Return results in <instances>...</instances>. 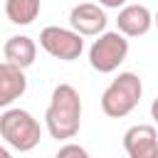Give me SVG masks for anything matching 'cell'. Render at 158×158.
Instances as JSON below:
<instances>
[{"label": "cell", "mask_w": 158, "mask_h": 158, "mask_svg": "<svg viewBox=\"0 0 158 158\" xmlns=\"http://www.w3.org/2000/svg\"><path fill=\"white\" fill-rule=\"evenodd\" d=\"M40 44L47 54H52L54 59H62V62L79 59V54L84 49V40L79 32L67 30V27H57V25H49L40 32Z\"/></svg>", "instance_id": "obj_5"}, {"label": "cell", "mask_w": 158, "mask_h": 158, "mask_svg": "<svg viewBox=\"0 0 158 158\" xmlns=\"http://www.w3.org/2000/svg\"><path fill=\"white\" fill-rule=\"evenodd\" d=\"M143 94V84L138 79V74L133 72H121L101 94V111L111 118H123L128 116Z\"/></svg>", "instance_id": "obj_2"}, {"label": "cell", "mask_w": 158, "mask_h": 158, "mask_svg": "<svg viewBox=\"0 0 158 158\" xmlns=\"http://www.w3.org/2000/svg\"><path fill=\"white\" fill-rule=\"evenodd\" d=\"M153 22H156V27H158V12H156V17H153Z\"/></svg>", "instance_id": "obj_16"}, {"label": "cell", "mask_w": 158, "mask_h": 158, "mask_svg": "<svg viewBox=\"0 0 158 158\" xmlns=\"http://www.w3.org/2000/svg\"><path fill=\"white\" fill-rule=\"evenodd\" d=\"M0 158H12V156H10V151H7L5 146H0Z\"/></svg>", "instance_id": "obj_15"}, {"label": "cell", "mask_w": 158, "mask_h": 158, "mask_svg": "<svg viewBox=\"0 0 158 158\" xmlns=\"http://www.w3.org/2000/svg\"><path fill=\"white\" fill-rule=\"evenodd\" d=\"M128 54V40L121 32H101L89 49V64L99 74H111Z\"/></svg>", "instance_id": "obj_4"}, {"label": "cell", "mask_w": 158, "mask_h": 158, "mask_svg": "<svg viewBox=\"0 0 158 158\" xmlns=\"http://www.w3.org/2000/svg\"><path fill=\"white\" fill-rule=\"evenodd\" d=\"M123 148L128 158H158V133L153 126L138 123L123 133Z\"/></svg>", "instance_id": "obj_7"}, {"label": "cell", "mask_w": 158, "mask_h": 158, "mask_svg": "<svg viewBox=\"0 0 158 158\" xmlns=\"http://www.w3.org/2000/svg\"><path fill=\"white\" fill-rule=\"evenodd\" d=\"M126 0H99V5H104V7H121Z\"/></svg>", "instance_id": "obj_13"}, {"label": "cell", "mask_w": 158, "mask_h": 158, "mask_svg": "<svg viewBox=\"0 0 158 158\" xmlns=\"http://www.w3.org/2000/svg\"><path fill=\"white\" fill-rule=\"evenodd\" d=\"M118 32L126 37H141L153 27V15L146 5H123L116 17Z\"/></svg>", "instance_id": "obj_8"}, {"label": "cell", "mask_w": 158, "mask_h": 158, "mask_svg": "<svg viewBox=\"0 0 158 158\" xmlns=\"http://www.w3.org/2000/svg\"><path fill=\"white\" fill-rule=\"evenodd\" d=\"M2 54H5V62L10 64H17L20 69H27L35 64V57H37V44L27 37V35H15L5 42L2 47Z\"/></svg>", "instance_id": "obj_10"}, {"label": "cell", "mask_w": 158, "mask_h": 158, "mask_svg": "<svg viewBox=\"0 0 158 158\" xmlns=\"http://www.w3.org/2000/svg\"><path fill=\"white\" fill-rule=\"evenodd\" d=\"M106 22L109 17L104 15V10L96 5V2H79L72 7L69 12V25L74 32H79L81 37H94V35H101L106 30Z\"/></svg>", "instance_id": "obj_6"}, {"label": "cell", "mask_w": 158, "mask_h": 158, "mask_svg": "<svg viewBox=\"0 0 158 158\" xmlns=\"http://www.w3.org/2000/svg\"><path fill=\"white\" fill-rule=\"evenodd\" d=\"M27 89L25 69L10 62H0V109L10 106L15 99H20Z\"/></svg>", "instance_id": "obj_9"}, {"label": "cell", "mask_w": 158, "mask_h": 158, "mask_svg": "<svg viewBox=\"0 0 158 158\" xmlns=\"http://www.w3.org/2000/svg\"><path fill=\"white\" fill-rule=\"evenodd\" d=\"M54 158H91L81 146H77V143H64L59 151H57V156Z\"/></svg>", "instance_id": "obj_12"}, {"label": "cell", "mask_w": 158, "mask_h": 158, "mask_svg": "<svg viewBox=\"0 0 158 158\" xmlns=\"http://www.w3.org/2000/svg\"><path fill=\"white\" fill-rule=\"evenodd\" d=\"M0 136L15 151L27 153V151H32L40 143L42 128H40L37 118L30 111H25V109H7L0 116Z\"/></svg>", "instance_id": "obj_3"}, {"label": "cell", "mask_w": 158, "mask_h": 158, "mask_svg": "<svg viewBox=\"0 0 158 158\" xmlns=\"http://www.w3.org/2000/svg\"><path fill=\"white\" fill-rule=\"evenodd\" d=\"M42 0H5V15L12 25H32L40 15Z\"/></svg>", "instance_id": "obj_11"}, {"label": "cell", "mask_w": 158, "mask_h": 158, "mask_svg": "<svg viewBox=\"0 0 158 158\" xmlns=\"http://www.w3.org/2000/svg\"><path fill=\"white\" fill-rule=\"evenodd\" d=\"M44 123L52 138L67 141L79 133L81 126V99L72 84H57L52 89L49 106L44 111Z\"/></svg>", "instance_id": "obj_1"}, {"label": "cell", "mask_w": 158, "mask_h": 158, "mask_svg": "<svg viewBox=\"0 0 158 158\" xmlns=\"http://www.w3.org/2000/svg\"><path fill=\"white\" fill-rule=\"evenodd\" d=\"M151 116H153L156 123H158V99H153V104H151Z\"/></svg>", "instance_id": "obj_14"}]
</instances>
